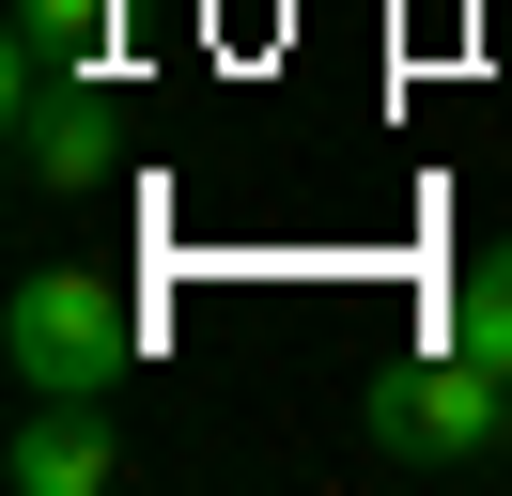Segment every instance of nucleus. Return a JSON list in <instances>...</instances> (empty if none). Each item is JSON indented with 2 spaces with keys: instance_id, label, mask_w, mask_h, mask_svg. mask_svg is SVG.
<instances>
[{
  "instance_id": "1",
  "label": "nucleus",
  "mask_w": 512,
  "mask_h": 496,
  "mask_svg": "<svg viewBox=\"0 0 512 496\" xmlns=\"http://www.w3.org/2000/svg\"><path fill=\"white\" fill-rule=\"evenodd\" d=\"M357 419H373V450H388V465H435V481H450V465L512 450V372H497V357H466V341L435 326V341H404V357L357 388Z\"/></svg>"
},
{
  "instance_id": "4",
  "label": "nucleus",
  "mask_w": 512,
  "mask_h": 496,
  "mask_svg": "<svg viewBox=\"0 0 512 496\" xmlns=\"http://www.w3.org/2000/svg\"><path fill=\"white\" fill-rule=\"evenodd\" d=\"M16 171H32L47 202H78V186H109V171H125V93H94V78L32 93V109H16Z\"/></svg>"
},
{
  "instance_id": "3",
  "label": "nucleus",
  "mask_w": 512,
  "mask_h": 496,
  "mask_svg": "<svg viewBox=\"0 0 512 496\" xmlns=\"http://www.w3.org/2000/svg\"><path fill=\"white\" fill-rule=\"evenodd\" d=\"M0 481H16V496H109V481H125V434H109V403L32 388V403H16V450H0Z\"/></svg>"
},
{
  "instance_id": "5",
  "label": "nucleus",
  "mask_w": 512,
  "mask_h": 496,
  "mask_svg": "<svg viewBox=\"0 0 512 496\" xmlns=\"http://www.w3.org/2000/svg\"><path fill=\"white\" fill-rule=\"evenodd\" d=\"M450 341H466V357H497V372H512V233L481 248L466 279H450Z\"/></svg>"
},
{
  "instance_id": "6",
  "label": "nucleus",
  "mask_w": 512,
  "mask_h": 496,
  "mask_svg": "<svg viewBox=\"0 0 512 496\" xmlns=\"http://www.w3.org/2000/svg\"><path fill=\"white\" fill-rule=\"evenodd\" d=\"M109 16H125V0H16V47H47V62H94V47H109Z\"/></svg>"
},
{
  "instance_id": "2",
  "label": "nucleus",
  "mask_w": 512,
  "mask_h": 496,
  "mask_svg": "<svg viewBox=\"0 0 512 496\" xmlns=\"http://www.w3.org/2000/svg\"><path fill=\"white\" fill-rule=\"evenodd\" d=\"M0 357H16V388H78L109 403L140 372V295L109 264H32L16 279V310H0Z\"/></svg>"
}]
</instances>
